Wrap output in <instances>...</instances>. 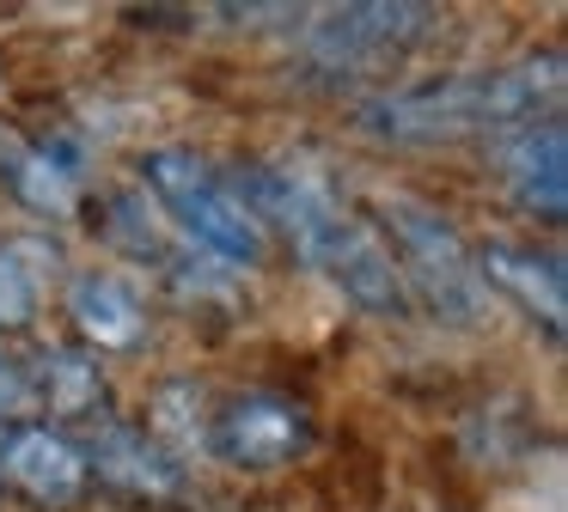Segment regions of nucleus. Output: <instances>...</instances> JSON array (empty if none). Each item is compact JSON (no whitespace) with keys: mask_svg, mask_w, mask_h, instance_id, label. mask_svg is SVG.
Instances as JSON below:
<instances>
[{"mask_svg":"<svg viewBox=\"0 0 568 512\" xmlns=\"http://www.w3.org/2000/svg\"><path fill=\"white\" fill-rule=\"evenodd\" d=\"M7 183H13V195L26 207H38V214H68L80 195V165L62 153V146H31V153L13 158V171H7Z\"/></svg>","mask_w":568,"mask_h":512,"instance_id":"13","label":"nucleus"},{"mask_svg":"<svg viewBox=\"0 0 568 512\" xmlns=\"http://www.w3.org/2000/svg\"><path fill=\"white\" fill-rule=\"evenodd\" d=\"M38 317V268H26L19 244H0V324L26 329Z\"/></svg>","mask_w":568,"mask_h":512,"instance_id":"14","label":"nucleus"},{"mask_svg":"<svg viewBox=\"0 0 568 512\" xmlns=\"http://www.w3.org/2000/svg\"><path fill=\"white\" fill-rule=\"evenodd\" d=\"M31 390H38V409H55L68 421H99L111 409L99 354H80V348H43L38 366H31Z\"/></svg>","mask_w":568,"mask_h":512,"instance_id":"12","label":"nucleus"},{"mask_svg":"<svg viewBox=\"0 0 568 512\" xmlns=\"http://www.w3.org/2000/svg\"><path fill=\"white\" fill-rule=\"evenodd\" d=\"M501 183L519 214L544 219V226H562V214H568V129L562 122L550 116V122H531V129L507 134Z\"/></svg>","mask_w":568,"mask_h":512,"instance_id":"8","label":"nucleus"},{"mask_svg":"<svg viewBox=\"0 0 568 512\" xmlns=\"http://www.w3.org/2000/svg\"><path fill=\"white\" fill-rule=\"evenodd\" d=\"M68 317H74L80 341H92V354H135L148 341V305L123 275L87 268L68 287Z\"/></svg>","mask_w":568,"mask_h":512,"instance_id":"11","label":"nucleus"},{"mask_svg":"<svg viewBox=\"0 0 568 512\" xmlns=\"http://www.w3.org/2000/svg\"><path fill=\"white\" fill-rule=\"evenodd\" d=\"M385 232H392V244H397L392 263H397V275H404L409 305L422 299L440 324H453V329L483 324L477 256H470V244L446 226V214L397 195V202H385Z\"/></svg>","mask_w":568,"mask_h":512,"instance_id":"3","label":"nucleus"},{"mask_svg":"<svg viewBox=\"0 0 568 512\" xmlns=\"http://www.w3.org/2000/svg\"><path fill=\"white\" fill-rule=\"evenodd\" d=\"M209 446L226 470H245V475H270L287 470L294 458L312 451V414L306 402L294 397H275V390H245L233 397L209 427Z\"/></svg>","mask_w":568,"mask_h":512,"instance_id":"6","label":"nucleus"},{"mask_svg":"<svg viewBox=\"0 0 568 512\" xmlns=\"http://www.w3.org/2000/svg\"><path fill=\"white\" fill-rule=\"evenodd\" d=\"M477 256V280L519 305L531 324H544L550 336H562V311H568V275H562V256L550 250H531V244H483Z\"/></svg>","mask_w":568,"mask_h":512,"instance_id":"9","label":"nucleus"},{"mask_svg":"<svg viewBox=\"0 0 568 512\" xmlns=\"http://www.w3.org/2000/svg\"><path fill=\"white\" fill-rule=\"evenodd\" d=\"M434 24H440L434 7H385V0H373V7H331L306 24V55L331 73L385 68V61L428 43Z\"/></svg>","mask_w":568,"mask_h":512,"instance_id":"5","label":"nucleus"},{"mask_svg":"<svg viewBox=\"0 0 568 512\" xmlns=\"http://www.w3.org/2000/svg\"><path fill=\"white\" fill-rule=\"evenodd\" d=\"M233 195L263 219L294 238V250L343 293L348 305H361L367 317H409V293H404V275L392 263V244L379 238L373 226H361L348 207L331 202V190H318L312 177L300 171H275V165H245L233 177Z\"/></svg>","mask_w":568,"mask_h":512,"instance_id":"1","label":"nucleus"},{"mask_svg":"<svg viewBox=\"0 0 568 512\" xmlns=\"http://www.w3.org/2000/svg\"><path fill=\"white\" fill-rule=\"evenodd\" d=\"M87 451V470H99V482L123 488V494L135 500H165L184 488V463H178V451L165 446V439H153L148 427H116L104 421L99 439Z\"/></svg>","mask_w":568,"mask_h":512,"instance_id":"10","label":"nucleus"},{"mask_svg":"<svg viewBox=\"0 0 568 512\" xmlns=\"http://www.w3.org/2000/svg\"><path fill=\"white\" fill-rule=\"evenodd\" d=\"M26 414H38V390H31V366L13 360L0 348V421L7 427H26Z\"/></svg>","mask_w":568,"mask_h":512,"instance_id":"15","label":"nucleus"},{"mask_svg":"<svg viewBox=\"0 0 568 512\" xmlns=\"http://www.w3.org/2000/svg\"><path fill=\"white\" fill-rule=\"evenodd\" d=\"M141 183H148L153 202L165 207V219H172L190 244H202L214 263L251 268L263 256L257 214H251L233 195V183H226L209 158L190 153V146H153V153L141 158Z\"/></svg>","mask_w":568,"mask_h":512,"instance_id":"2","label":"nucleus"},{"mask_svg":"<svg viewBox=\"0 0 568 512\" xmlns=\"http://www.w3.org/2000/svg\"><path fill=\"white\" fill-rule=\"evenodd\" d=\"M0 475L31 500V506H74L87 488V451L55 427H7L0 433Z\"/></svg>","mask_w":568,"mask_h":512,"instance_id":"7","label":"nucleus"},{"mask_svg":"<svg viewBox=\"0 0 568 512\" xmlns=\"http://www.w3.org/2000/svg\"><path fill=\"white\" fill-rule=\"evenodd\" d=\"M355 122L379 141L397 146H434V141H458V134L489 129V85L483 73H458V80H428L409 92H385L367 98L355 110Z\"/></svg>","mask_w":568,"mask_h":512,"instance_id":"4","label":"nucleus"}]
</instances>
